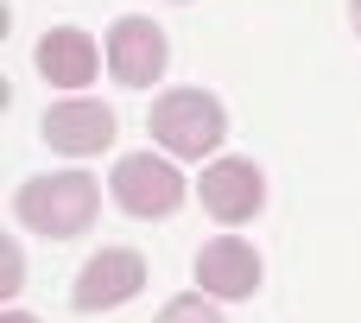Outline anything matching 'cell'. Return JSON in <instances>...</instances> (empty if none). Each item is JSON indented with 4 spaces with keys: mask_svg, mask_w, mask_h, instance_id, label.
Returning a JSON list of instances; mask_svg holds the SVG:
<instances>
[{
    "mask_svg": "<svg viewBox=\"0 0 361 323\" xmlns=\"http://www.w3.org/2000/svg\"><path fill=\"white\" fill-rule=\"evenodd\" d=\"M159 323H222V311H216L203 292H184V298H171V305L159 311Z\"/></svg>",
    "mask_w": 361,
    "mask_h": 323,
    "instance_id": "obj_10",
    "label": "cell"
},
{
    "mask_svg": "<svg viewBox=\"0 0 361 323\" xmlns=\"http://www.w3.org/2000/svg\"><path fill=\"white\" fill-rule=\"evenodd\" d=\"M44 140H51L57 152H70V159H95V152L114 146V108L70 95V102L44 108Z\"/></svg>",
    "mask_w": 361,
    "mask_h": 323,
    "instance_id": "obj_6",
    "label": "cell"
},
{
    "mask_svg": "<svg viewBox=\"0 0 361 323\" xmlns=\"http://www.w3.org/2000/svg\"><path fill=\"white\" fill-rule=\"evenodd\" d=\"M197 197H203V209H209L216 222H247V216H260V203H267V178H260L247 159H216V165L203 171V184H197Z\"/></svg>",
    "mask_w": 361,
    "mask_h": 323,
    "instance_id": "obj_8",
    "label": "cell"
},
{
    "mask_svg": "<svg viewBox=\"0 0 361 323\" xmlns=\"http://www.w3.org/2000/svg\"><path fill=\"white\" fill-rule=\"evenodd\" d=\"M222 133H228V114L209 89H165L152 102V140L171 159H203L222 146Z\"/></svg>",
    "mask_w": 361,
    "mask_h": 323,
    "instance_id": "obj_2",
    "label": "cell"
},
{
    "mask_svg": "<svg viewBox=\"0 0 361 323\" xmlns=\"http://www.w3.org/2000/svg\"><path fill=\"white\" fill-rule=\"evenodd\" d=\"M19 273H25V267H19V241H6V286H0V292H19Z\"/></svg>",
    "mask_w": 361,
    "mask_h": 323,
    "instance_id": "obj_11",
    "label": "cell"
},
{
    "mask_svg": "<svg viewBox=\"0 0 361 323\" xmlns=\"http://www.w3.org/2000/svg\"><path fill=\"white\" fill-rule=\"evenodd\" d=\"M349 6H355V32H361V0H349Z\"/></svg>",
    "mask_w": 361,
    "mask_h": 323,
    "instance_id": "obj_13",
    "label": "cell"
},
{
    "mask_svg": "<svg viewBox=\"0 0 361 323\" xmlns=\"http://www.w3.org/2000/svg\"><path fill=\"white\" fill-rule=\"evenodd\" d=\"M165 57H171V44H165V32L152 19H140V13L114 19V32H108V76L121 89H152L165 76Z\"/></svg>",
    "mask_w": 361,
    "mask_h": 323,
    "instance_id": "obj_4",
    "label": "cell"
},
{
    "mask_svg": "<svg viewBox=\"0 0 361 323\" xmlns=\"http://www.w3.org/2000/svg\"><path fill=\"white\" fill-rule=\"evenodd\" d=\"M95 203H102V184L89 171H51V178H25L19 197H13V216L32 228V235H51V241H70L95 222Z\"/></svg>",
    "mask_w": 361,
    "mask_h": 323,
    "instance_id": "obj_1",
    "label": "cell"
},
{
    "mask_svg": "<svg viewBox=\"0 0 361 323\" xmlns=\"http://www.w3.org/2000/svg\"><path fill=\"white\" fill-rule=\"evenodd\" d=\"M197 286H203L209 298H254V292H260V254H254V241H241V235L203 241V254H197Z\"/></svg>",
    "mask_w": 361,
    "mask_h": 323,
    "instance_id": "obj_7",
    "label": "cell"
},
{
    "mask_svg": "<svg viewBox=\"0 0 361 323\" xmlns=\"http://www.w3.org/2000/svg\"><path fill=\"white\" fill-rule=\"evenodd\" d=\"M133 292H146V260L133 248H102L82 273H76V311H114L127 305Z\"/></svg>",
    "mask_w": 361,
    "mask_h": 323,
    "instance_id": "obj_5",
    "label": "cell"
},
{
    "mask_svg": "<svg viewBox=\"0 0 361 323\" xmlns=\"http://www.w3.org/2000/svg\"><path fill=\"white\" fill-rule=\"evenodd\" d=\"M108 190H114V203H121L127 216L159 222V216H171V209L184 203L190 184H184V171L171 165V152H165V159H152V152H127V159L114 165Z\"/></svg>",
    "mask_w": 361,
    "mask_h": 323,
    "instance_id": "obj_3",
    "label": "cell"
},
{
    "mask_svg": "<svg viewBox=\"0 0 361 323\" xmlns=\"http://www.w3.org/2000/svg\"><path fill=\"white\" fill-rule=\"evenodd\" d=\"M0 323H38V317H25V311H6V317H0Z\"/></svg>",
    "mask_w": 361,
    "mask_h": 323,
    "instance_id": "obj_12",
    "label": "cell"
},
{
    "mask_svg": "<svg viewBox=\"0 0 361 323\" xmlns=\"http://www.w3.org/2000/svg\"><path fill=\"white\" fill-rule=\"evenodd\" d=\"M95 70H102V51H95V38H89V32L57 25V32H44V38H38V76H44L51 89H89V83H95Z\"/></svg>",
    "mask_w": 361,
    "mask_h": 323,
    "instance_id": "obj_9",
    "label": "cell"
}]
</instances>
